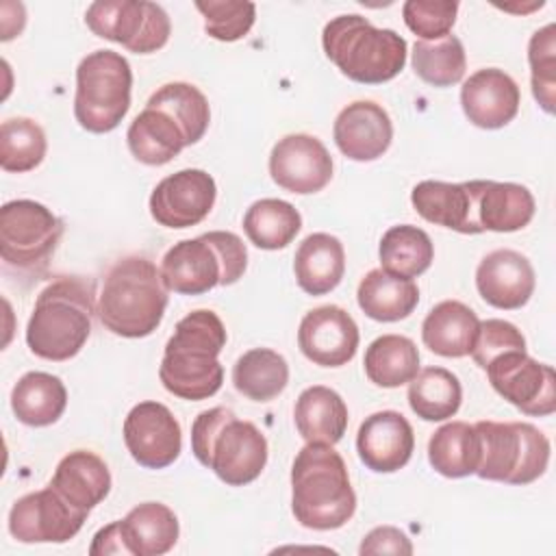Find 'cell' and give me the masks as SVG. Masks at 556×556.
Masks as SVG:
<instances>
[{"instance_id": "1", "label": "cell", "mask_w": 556, "mask_h": 556, "mask_svg": "<svg viewBox=\"0 0 556 556\" xmlns=\"http://www.w3.org/2000/svg\"><path fill=\"white\" fill-rule=\"evenodd\" d=\"M226 328L215 311L198 308L185 315L165 343L159 365L161 384L176 397L198 402L213 397L224 384L219 352Z\"/></svg>"}, {"instance_id": "2", "label": "cell", "mask_w": 556, "mask_h": 556, "mask_svg": "<svg viewBox=\"0 0 556 556\" xmlns=\"http://www.w3.org/2000/svg\"><path fill=\"white\" fill-rule=\"evenodd\" d=\"M356 510L348 467L334 445L306 443L291 465V513L308 530H337Z\"/></svg>"}, {"instance_id": "3", "label": "cell", "mask_w": 556, "mask_h": 556, "mask_svg": "<svg viewBox=\"0 0 556 556\" xmlns=\"http://www.w3.org/2000/svg\"><path fill=\"white\" fill-rule=\"evenodd\" d=\"M93 315H98L93 285L78 276L56 278L35 300L26 345L43 361H70L87 343Z\"/></svg>"}, {"instance_id": "4", "label": "cell", "mask_w": 556, "mask_h": 556, "mask_svg": "<svg viewBox=\"0 0 556 556\" xmlns=\"http://www.w3.org/2000/svg\"><path fill=\"white\" fill-rule=\"evenodd\" d=\"M161 269L146 256H124L111 265L98 295L100 324L124 339L152 334L167 308Z\"/></svg>"}, {"instance_id": "5", "label": "cell", "mask_w": 556, "mask_h": 556, "mask_svg": "<svg viewBox=\"0 0 556 556\" xmlns=\"http://www.w3.org/2000/svg\"><path fill=\"white\" fill-rule=\"evenodd\" d=\"M191 452L228 486L254 482L267 465V439L230 408L202 410L191 424Z\"/></svg>"}, {"instance_id": "6", "label": "cell", "mask_w": 556, "mask_h": 556, "mask_svg": "<svg viewBox=\"0 0 556 556\" xmlns=\"http://www.w3.org/2000/svg\"><path fill=\"white\" fill-rule=\"evenodd\" d=\"M326 56L354 83L382 85L406 65L408 46L391 28H376L358 13L332 17L321 33Z\"/></svg>"}, {"instance_id": "7", "label": "cell", "mask_w": 556, "mask_h": 556, "mask_svg": "<svg viewBox=\"0 0 556 556\" xmlns=\"http://www.w3.org/2000/svg\"><path fill=\"white\" fill-rule=\"evenodd\" d=\"M248 269V248L230 230H211L174 243L163 261L161 276L169 291L202 295L215 287L235 285Z\"/></svg>"}, {"instance_id": "8", "label": "cell", "mask_w": 556, "mask_h": 556, "mask_svg": "<svg viewBox=\"0 0 556 556\" xmlns=\"http://www.w3.org/2000/svg\"><path fill=\"white\" fill-rule=\"evenodd\" d=\"M480 437V465L476 476L504 484H530L539 480L549 465V439L528 421L473 424Z\"/></svg>"}, {"instance_id": "9", "label": "cell", "mask_w": 556, "mask_h": 556, "mask_svg": "<svg viewBox=\"0 0 556 556\" xmlns=\"http://www.w3.org/2000/svg\"><path fill=\"white\" fill-rule=\"evenodd\" d=\"M132 70L115 50H93L76 67L74 117L87 132H111L130 109Z\"/></svg>"}, {"instance_id": "10", "label": "cell", "mask_w": 556, "mask_h": 556, "mask_svg": "<svg viewBox=\"0 0 556 556\" xmlns=\"http://www.w3.org/2000/svg\"><path fill=\"white\" fill-rule=\"evenodd\" d=\"M63 237V222L41 202L11 200L0 208V256L17 271L48 265Z\"/></svg>"}, {"instance_id": "11", "label": "cell", "mask_w": 556, "mask_h": 556, "mask_svg": "<svg viewBox=\"0 0 556 556\" xmlns=\"http://www.w3.org/2000/svg\"><path fill=\"white\" fill-rule=\"evenodd\" d=\"M87 28L102 39L119 43L135 54L161 50L172 35L165 9L148 0H100L85 11Z\"/></svg>"}, {"instance_id": "12", "label": "cell", "mask_w": 556, "mask_h": 556, "mask_svg": "<svg viewBox=\"0 0 556 556\" xmlns=\"http://www.w3.org/2000/svg\"><path fill=\"white\" fill-rule=\"evenodd\" d=\"M486 378L495 393L530 417H547L556 410V374L526 350H513L493 358Z\"/></svg>"}, {"instance_id": "13", "label": "cell", "mask_w": 556, "mask_h": 556, "mask_svg": "<svg viewBox=\"0 0 556 556\" xmlns=\"http://www.w3.org/2000/svg\"><path fill=\"white\" fill-rule=\"evenodd\" d=\"M87 517V510L76 508L48 484L13 502L9 534L20 543H67L80 532Z\"/></svg>"}, {"instance_id": "14", "label": "cell", "mask_w": 556, "mask_h": 556, "mask_svg": "<svg viewBox=\"0 0 556 556\" xmlns=\"http://www.w3.org/2000/svg\"><path fill=\"white\" fill-rule=\"evenodd\" d=\"M124 443L146 469L169 467L182 450V430L174 413L154 400L135 404L124 419Z\"/></svg>"}, {"instance_id": "15", "label": "cell", "mask_w": 556, "mask_h": 556, "mask_svg": "<svg viewBox=\"0 0 556 556\" xmlns=\"http://www.w3.org/2000/svg\"><path fill=\"white\" fill-rule=\"evenodd\" d=\"M215 178L198 167L165 176L150 193V215L165 228H189L200 224L215 204Z\"/></svg>"}, {"instance_id": "16", "label": "cell", "mask_w": 556, "mask_h": 556, "mask_svg": "<svg viewBox=\"0 0 556 556\" xmlns=\"http://www.w3.org/2000/svg\"><path fill=\"white\" fill-rule=\"evenodd\" d=\"M269 176L285 191L317 193L332 180V156L313 135H285L269 152Z\"/></svg>"}, {"instance_id": "17", "label": "cell", "mask_w": 556, "mask_h": 556, "mask_svg": "<svg viewBox=\"0 0 556 556\" xmlns=\"http://www.w3.org/2000/svg\"><path fill=\"white\" fill-rule=\"evenodd\" d=\"M358 326L354 317L337 306L324 304L308 311L298 328L300 352L319 367H343L358 350Z\"/></svg>"}, {"instance_id": "18", "label": "cell", "mask_w": 556, "mask_h": 556, "mask_svg": "<svg viewBox=\"0 0 556 556\" xmlns=\"http://www.w3.org/2000/svg\"><path fill=\"white\" fill-rule=\"evenodd\" d=\"M519 85L500 67H482L460 87V106L465 117L484 130H497L510 124L519 113Z\"/></svg>"}, {"instance_id": "19", "label": "cell", "mask_w": 556, "mask_h": 556, "mask_svg": "<svg viewBox=\"0 0 556 556\" xmlns=\"http://www.w3.org/2000/svg\"><path fill=\"white\" fill-rule=\"evenodd\" d=\"M534 267L528 256L517 250H493L476 267V289L493 308L517 311L526 306L534 293Z\"/></svg>"}, {"instance_id": "20", "label": "cell", "mask_w": 556, "mask_h": 556, "mask_svg": "<svg viewBox=\"0 0 556 556\" xmlns=\"http://www.w3.org/2000/svg\"><path fill=\"white\" fill-rule=\"evenodd\" d=\"M415 432L397 410H378L365 417L356 432L361 463L376 473L400 471L413 456Z\"/></svg>"}, {"instance_id": "21", "label": "cell", "mask_w": 556, "mask_h": 556, "mask_svg": "<svg viewBox=\"0 0 556 556\" xmlns=\"http://www.w3.org/2000/svg\"><path fill=\"white\" fill-rule=\"evenodd\" d=\"M332 137L343 156L367 163L380 159L389 150L393 141V124L380 104L356 100L339 111Z\"/></svg>"}, {"instance_id": "22", "label": "cell", "mask_w": 556, "mask_h": 556, "mask_svg": "<svg viewBox=\"0 0 556 556\" xmlns=\"http://www.w3.org/2000/svg\"><path fill=\"white\" fill-rule=\"evenodd\" d=\"M476 189L478 180H421L410 191V204L417 215L434 226H443L460 235H480L482 228L476 219Z\"/></svg>"}, {"instance_id": "23", "label": "cell", "mask_w": 556, "mask_h": 556, "mask_svg": "<svg viewBox=\"0 0 556 556\" xmlns=\"http://www.w3.org/2000/svg\"><path fill=\"white\" fill-rule=\"evenodd\" d=\"M536 211L534 195L517 182L478 180L476 219L482 232H515L526 228Z\"/></svg>"}, {"instance_id": "24", "label": "cell", "mask_w": 556, "mask_h": 556, "mask_svg": "<svg viewBox=\"0 0 556 556\" xmlns=\"http://www.w3.org/2000/svg\"><path fill=\"white\" fill-rule=\"evenodd\" d=\"M111 482L109 465L96 452L74 450L59 460L50 486L76 508L91 513L109 495Z\"/></svg>"}, {"instance_id": "25", "label": "cell", "mask_w": 556, "mask_h": 556, "mask_svg": "<svg viewBox=\"0 0 556 556\" xmlns=\"http://www.w3.org/2000/svg\"><path fill=\"white\" fill-rule=\"evenodd\" d=\"M124 554L161 556L167 554L180 534L176 513L161 502H143L117 519Z\"/></svg>"}, {"instance_id": "26", "label": "cell", "mask_w": 556, "mask_h": 556, "mask_svg": "<svg viewBox=\"0 0 556 556\" xmlns=\"http://www.w3.org/2000/svg\"><path fill=\"white\" fill-rule=\"evenodd\" d=\"M293 274L308 295H326L339 287L345 274L343 243L328 232L308 235L295 250Z\"/></svg>"}, {"instance_id": "27", "label": "cell", "mask_w": 556, "mask_h": 556, "mask_svg": "<svg viewBox=\"0 0 556 556\" xmlns=\"http://www.w3.org/2000/svg\"><path fill=\"white\" fill-rule=\"evenodd\" d=\"M480 328L478 315L458 300H443L430 308L421 324L424 345L443 358L471 354Z\"/></svg>"}, {"instance_id": "28", "label": "cell", "mask_w": 556, "mask_h": 556, "mask_svg": "<svg viewBox=\"0 0 556 556\" xmlns=\"http://www.w3.org/2000/svg\"><path fill=\"white\" fill-rule=\"evenodd\" d=\"M293 421L306 443L337 445L348 430V406L334 389L313 384L298 395Z\"/></svg>"}, {"instance_id": "29", "label": "cell", "mask_w": 556, "mask_h": 556, "mask_svg": "<svg viewBox=\"0 0 556 556\" xmlns=\"http://www.w3.org/2000/svg\"><path fill=\"white\" fill-rule=\"evenodd\" d=\"M356 302L369 319L391 324L406 319L417 308L419 289L415 280L393 276L380 267L367 271L361 278Z\"/></svg>"}, {"instance_id": "30", "label": "cell", "mask_w": 556, "mask_h": 556, "mask_svg": "<svg viewBox=\"0 0 556 556\" xmlns=\"http://www.w3.org/2000/svg\"><path fill=\"white\" fill-rule=\"evenodd\" d=\"M130 154L143 165H165L187 148L180 126L161 109L148 106L130 122L126 130Z\"/></svg>"}, {"instance_id": "31", "label": "cell", "mask_w": 556, "mask_h": 556, "mask_svg": "<svg viewBox=\"0 0 556 556\" xmlns=\"http://www.w3.org/2000/svg\"><path fill=\"white\" fill-rule=\"evenodd\" d=\"M67 406V389L48 371L24 374L11 391V410L24 426L46 428L61 419Z\"/></svg>"}, {"instance_id": "32", "label": "cell", "mask_w": 556, "mask_h": 556, "mask_svg": "<svg viewBox=\"0 0 556 556\" xmlns=\"http://www.w3.org/2000/svg\"><path fill=\"white\" fill-rule=\"evenodd\" d=\"M428 463L445 478L473 476L480 465V437L473 424L450 421L432 432Z\"/></svg>"}, {"instance_id": "33", "label": "cell", "mask_w": 556, "mask_h": 556, "mask_svg": "<svg viewBox=\"0 0 556 556\" xmlns=\"http://www.w3.org/2000/svg\"><path fill=\"white\" fill-rule=\"evenodd\" d=\"M363 367L376 387L397 389L417 376L419 350L404 334H382L367 345Z\"/></svg>"}, {"instance_id": "34", "label": "cell", "mask_w": 556, "mask_h": 556, "mask_svg": "<svg viewBox=\"0 0 556 556\" xmlns=\"http://www.w3.org/2000/svg\"><path fill=\"white\" fill-rule=\"evenodd\" d=\"M289 382V365L269 348H252L232 365L235 389L252 402H271Z\"/></svg>"}, {"instance_id": "35", "label": "cell", "mask_w": 556, "mask_h": 556, "mask_svg": "<svg viewBox=\"0 0 556 556\" xmlns=\"http://www.w3.org/2000/svg\"><path fill=\"white\" fill-rule=\"evenodd\" d=\"M463 387L445 367H426L408 382V406L424 421H445L458 413Z\"/></svg>"}, {"instance_id": "36", "label": "cell", "mask_w": 556, "mask_h": 556, "mask_svg": "<svg viewBox=\"0 0 556 556\" xmlns=\"http://www.w3.org/2000/svg\"><path fill=\"white\" fill-rule=\"evenodd\" d=\"M302 228L300 211L278 198H263L250 204L243 215V230L252 245L261 250L287 248Z\"/></svg>"}, {"instance_id": "37", "label": "cell", "mask_w": 556, "mask_h": 556, "mask_svg": "<svg viewBox=\"0 0 556 556\" xmlns=\"http://www.w3.org/2000/svg\"><path fill=\"white\" fill-rule=\"evenodd\" d=\"M378 256L384 271L413 280L432 265L434 245L426 230L413 224H400L382 235Z\"/></svg>"}, {"instance_id": "38", "label": "cell", "mask_w": 556, "mask_h": 556, "mask_svg": "<svg viewBox=\"0 0 556 556\" xmlns=\"http://www.w3.org/2000/svg\"><path fill=\"white\" fill-rule=\"evenodd\" d=\"M148 106L165 111L182 130L187 146L198 143L211 124V106L206 96L191 83H167L159 87L150 100Z\"/></svg>"}, {"instance_id": "39", "label": "cell", "mask_w": 556, "mask_h": 556, "mask_svg": "<svg viewBox=\"0 0 556 556\" xmlns=\"http://www.w3.org/2000/svg\"><path fill=\"white\" fill-rule=\"evenodd\" d=\"M410 61L415 74L432 87H452L463 80L467 70L465 48L456 35L437 41H415Z\"/></svg>"}, {"instance_id": "40", "label": "cell", "mask_w": 556, "mask_h": 556, "mask_svg": "<svg viewBox=\"0 0 556 556\" xmlns=\"http://www.w3.org/2000/svg\"><path fill=\"white\" fill-rule=\"evenodd\" d=\"M48 150L43 128L30 117H11L0 126V167L24 174L35 169Z\"/></svg>"}, {"instance_id": "41", "label": "cell", "mask_w": 556, "mask_h": 556, "mask_svg": "<svg viewBox=\"0 0 556 556\" xmlns=\"http://www.w3.org/2000/svg\"><path fill=\"white\" fill-rule=\"evenodd\" d=\"M556 26L547 24L530 37L528 43V63H530V83L532 96L545 113H554V87H556Z\"/></svg>"}, {"instance_id": "42", "label": "cell", "mask_w": 556, "mask_h": 556, "mask_svg": "<svg viewBox=\"0 0 556 556\" xmlns=\"http://www.w3.org/2000/svg\"><path fill=\"white\" fill-rule=\"evenodd\" d=\"M195 9L204 17V30L217 41L243 39L256 20L254 2L235 0H198Z\"/></svg>"}, {"instance_id": "43", "label": "cell", "mask_w": 556, "mask_h": 556, "mask_svg": "<svg viewBox=\"0 0 556 556\" xmlns=\"http://www.w3.org/2000/svg\"><path fill=\"white\" fill-rule=\"evenodd\" d=\"M458 2L454 0H406L402 7L404 24L421 39L437 41L452 33Z\"/></svg>"}, {"instance_id": "44", "label": "cell", "mask_w": 556, "mask_h": 556, "mask_svg": "<svg viewBox=\"0 0 556 556\" xmlns=\"http://www.w3.org/2000/svg\"><path fill=\"white\" fill-rule=\"evenodd\" d=\"M513 350H526V337L515 324L506 319H495V317L480 321V328L471 348V358L480 369H484L493 358Z\"/></svg>"}, {"instance_id": "45", "label": "cell", "mask_w": 556, "mask_h": 556, "mask_svg": "<svg viewBox=\"0 0 556 556\" xmlns=\"http://www.w3.org/2000/svg\"><path fill=\"white\" fill-rule=\"evenodd\" d=\"M358 552L365 554H413L410 539L393 526H378L363 536Z\"/></svg>"}]
</instances>
